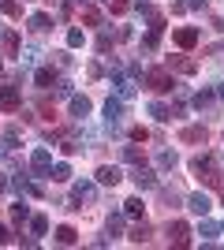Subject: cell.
Masks as SVG:
<instances>
[{
    "label": "cell",
    "mask_w": 224,
    "mask_h": 250,
    "mask_svg": "<svg viewBox=\"0 0 224 250\" xmlns=\"http://www.w3.org/2000/svg\"><path fill=\"white\" fill-rule=\"evenodd\" d=\"M30 168L38 172V176H49V172H53V153H49L45 146H38L30 153Z\"/></svg>",
    "instance_id": "cell-1"
},
{
    "label": "cell",
    "mask_w": 224,
    "mask_h": 250,
    "mask_svg": "<svg viewBox=\"0 0 224 250\" xmlns=\"http://www.w3.org/2000/svg\"><path fill=\"white\" fill-rule=\"evenodd\" d=\"M131 179H135V187H139V190H153V187H157V176H153V168H146V165H135Z\"/></svg>",
    "instance_id": "cell-2"
},
{
    "label": "cell",
    "mask_w": 224,
    "mask_h": 250,
    "mask_svg": "<svg viewBox=\"0 0 224 250\" xmlns=\"http://www.w3.org/2000/svg\"><path fill=\"white\" fill-rule=\"evenodd\" d=\"M142 79H146V86H149V90H157V94H164V90H172V86H176V83L168 79V71H146Z\"/></svg>",
    "instance_id": "cell-3"
},
{
    "label": "cell",
    "mask_w": 224,
    "mask_h": 250,
    "mask_svg": "<svg viewBox=\"0 0 224 250\" xmlns=\"http://www.w3.org/2000/svg\"><path fill=\"white\" fill-rule=\"evenodd\" d=\"M22 104V94H19V86H0V108H8V112H15Z\"/></svg>",
    "instance_id": "cell-4"
},
{
    "label": "cell",
    "mask_w": 224,
    "mask_h": 250,
    "mask_svg": "<svg viewBox=\"0 0 224 250\" xmlns=\"http://www.w3.org/2000/svg\"><path fill=\"white\" fill-rule=\"evenodd\" d=\"M120 179H123V172H120L116 165H101L97 168V183H101V187H116Z\"/></svg>",
    "instance_id": "cell-5"
},
{
    "label": "cell",
    "mask_w": 224,
    "mask_h": 250,
    "mask_svg": "<svg viewBox=\"0 0 224 250\" xmlns=\"http://www.w3.org/2000/svg\"><path fill=\"white\" fill-rule=\"evenodd\" d=\"M164 67H168V71H180V75H194V71H198V63L187 60V56H168Z\"/></svg>",
    "instance_id": "cell-6"
},
{
    "label": "cell",
    "mask_w": 224,
    "mask_h": 250,
    "mask_svg": "<svg viewBox=\"0 0 224 250\" xmlns=\"http://www.w3.org/2000/svg\"><path fill=\"white\" fill-rule=\"evenodd\" d=\"M187 235H191V231H187V224H183V220H172V224H168V243L187 247Z\"/></svg>",
    "instance_id": "cell-7"
},
{
    "label": "cell",
    "mask_w": 224,
    "mask_h": 250,
    "mask_svg": "<svg viewBox=\"0 0 224 250\" xmlns=\"http://www.w3.org/2000/svg\"><path fill=\"white\" fill-rule=\"evenodd\" d=\"M120 116H123V101H120V97H108V101H105V120H108V127H116Z\"/></svg>",
    "instance_id": "cell-8"
},
{
    "label": "cell",
    "mask_w": 224,
    "mask_h": 250,
    "mask_svg": "<svg viewBox=\"0 0 224 250\" xmlns=\"http://www.w3.org/2000/svg\"><path fill=\"white\" fill-rule=\"evenodd\" d=\"M0 49H4V56H19V34L4 30V34H0Z\"/></svg>",
    "instance_id": "cell-9"
},
{
    "label": "cell",
    "mask_w": 224,
    "mask_h": 250,
    "mask_svg": "<svg viewBox=\"0 0 224 250\" xmlns=\"http://www.w3.org/2000/svg\"><path fill=\"white\" fill-rule=\"evenodd\" d=\"M94 198H97V187L90 179H79L75 183V202H94Z\"/></svg>",
    "instance_id": "cell-10"
},
{
    "label": "cell",
    "mask_w": 224,
    "mask_h": 250,
    "mask_svg": "<svg viewBox=\"0 0 224 250\" xmlns=\"http://www.w3.org/2000/svg\"><path fill=\"white\" fill-rule=\"evenodd\" d=\"M176 45H180V49H194V45H198V30H194V26L176 30Z\"/></svg>",
    "instance_id": "cell-11"
},
{
    "label": "cell",
    "mask_w": 224,
    "mask_h": 250,
    "mask_svg": "<svg viewBox=\"0 0 224 250\" xmlns=\"http://www.w3.org/2000/svg\"><path fill=\"white\" fill-rule=\"evenodd\" d=\"M187 206H191V213L194 217H205V213H209V194H191V198H187Z\"/></svg>",
    "instance_id": "cell-12"
},
{
    "label": "cell",
    "mask_w": 224,
    "mask_h": 250,
    "mask_svg": "<svg viewBox=\"0 0 224 250\" xmlns=\"http://www.w3.org/2000/svg\"><path fill=\"white\" fill-rule=\"evenodd\" d=\"M176 165H180V157H176V149H161V153H157V168H161V172H172Z\"/></svg>",
    "instance_id": "cell-13"
},
{
    "label": "cell",
    "mask_w": 224,
    "mask_h": 250,
    "mask_svg": "<svg viewBox=\"0 0 224 250\" xmlns=\"http://www.w3.org/2000/svg\"><path fill=\"white\" fill-rule=\"evenodd\" d=\"M49 26H53V19H49L45 11H38V15H30V30H34V34H45V30H49Z\"/></svg>",
    "instance_id": "cell-14"
},
{
    "label": "cell",
    "mask_w": 224,
    "mask_h": 250,
    "mask_svg": "<svg viewBox=\"0 0 224 250\" xmlns=\"http://www.w3.org/2000/svg\"><path fill=\"white\" fill-rule=\"evenodd\" d=\"M56 243H64V247H71V243H79V231H75L71 224H64V228H56Z\"/></svg>",
    "instance_id": "cell-15"
},
{
    "label": "cell",
    "mask_w": 224,
    "mask_h": 250,
    "mask_svg": "<svg viewBox=\"0 0 224 250\" xmlns=\"http://www.w3.org/2000/svg\"><path fill=\"white\" fill-rule=\"evenodd\" d=\"M34 83L41 86V90H49V86L56 83V79H53V67H38V71H34Z\"/></svg>",
    "instance_id": "cell-16"
},
{
    "label": "cell",
    "mask_w": 224,
    "mask_h": 250,
    "mask_svg": "<svg viewBox=\"0 0 224 250\" xmlns=\"http://www.w3.org/2000/svg\"><path fill=\"white\" fill-rule=\"evenodd\" d=\"M180 138L183 142H205V127H183Z\"/></svg>",
    "instance_id": "cell-17"
},
{
    "label": "cell",
    "mask_w": 224,
    "mask_h": 250,
    "mask_svg": "<svg viewBox=\"0 0 224 250\" xmlns=\"http://www.w3.org/2000/svg\"><path fill=\"white\" fill-rule=\"evenodd\" d=\"M71 116L86 120V116H90V101H86V97H71Z\"/></svg>",
    "instance_id": "cell-18"
},
{
    "label": "cell",
    "mask_w": 224,
    "mask_h": 250,
    "mask_svg": "<svg viewBox=\"0 0 224 250\" xmlns=\"http://www.w3.org/2000/svg\"><path fill=\"white\" fill-rule=\"evenodd\" d=\"M149 112L157 116L161 124H168V120H176V116H172V108H168V104H161V101H153V104H149Z\"/></svg>",
    "instance_id": "cell-19"
},
{
    "label": "cell",
    "mask_w": 224,
    "mask_h": 250,
    "mask_svg": "<svg viewBox=\"0 0 224 250\" xmlns=\"http://www.w3.org/2000/svg\"><path fill=\"white\" fill-rule=\"evenodd\" d=\"M120 157H123L127 165H142V149L139 146H123V149H120Z\"/></svg>",
    "instance_id": "cell-20"
},
{
    "label": "cell",
    "mask_w": 224,
    "mask_h": 250,
    "mask_svg": "<svg viewBox=\"0 0 224 250\" xmlns=\"http://www.w3.org/2000/svg\"><path fill=\"white\" fill-rule=\"evenodd\" d=\"M82 19L90 22V26H101V11H97L94 4H82Z\"/></svg>",
    "instance_id": "cell-21"
},
{
    "label": "cell",
    "mask_w": 224,
    "mask_h": 250,
    "mask_svg": "<svg viewBox=\"0 0 224 250\" xmlns=\"http://www.w3.org/2000/svg\"><path fill=\"white\" fill-rule=\"evenodd\" d=\"M30 231H34V235H45V231H49V217H41V213L30 217Z\"/></svg>",
    "instance_id": "cell-22"
},
{
    "label": "cell",
    "mask_w": 224,
    "mask_h": 250,
    "mask_svg": "<svg viewBox=\"0 0 224 250\" xmlns=\"http://www.w3.org/2000/svg\"><path fill=\"white\" fill-rule=\"evenodd\" d=\"M213 104V90H198L194 94V108H209Z\"/></svg>",
    "instance_id": "cell-23"
},
{
    "label": "cell",
    "mask_w": 224,
    "mask_h": 250,
    "mask_svg": "<svg viewBox=\"0 0 224 250\" xmlns=\"http://www.w3.org/2000/svg\"><path fill=\"white\" fill-rule=\"evenodd\" d=\"M49 176H53L56 183H67V179H71V168H67V165H56L53 172H49Z\"/></svg>",
    "instance_id": "cell-24"
},
{
    "label": "cell",
    "mask_w": 224,
    "mask_h": 250,
    "mask_svg": "<svg viewBox=\"0 0 224 250\" xmlns=\"http://www.w3.org/2000/svg\"><path fill=\"white\" fill-rule=\"evenodd\" d=\"M217 231H221V228H217L213 220H202V228H198V235H202V239H213Z\"/></svg>",
    "instance_id": "cell-25"
},
{
    "label": "cell",
    "mask_w": 224,
    "mask_h": 250,
    "mask_svg": "<svg viewBox=\"0 0 224 250\" xmlns=\"http://www.w3.org/2000/svg\"><path fill=\"white\" fill-rule=\"evenodd\" d=\"M157 38H161V30H149L146 38H142V49H146V52H153V49H157Z\"/></svg>",
    "instance_id": "cell-26"
},
{
    "label": "cell",
    "mask_w": 224,
    "mask_h": 250,
    "mask_svg": "<svg viewBox=\"0 0 224 250\" xmlns=\"http://www.w3.org/2000/svg\"><path fill=\"white\" fill-rule=\"evenodd\" d=\"M123 213H127V217H142V198H131V202H123Z\"/></svg>",
    "instance_id": "cell-27"
},
{
    "label": "cell",
    "mask_w": 224,
    "mask_h": 250,
    "mask_svg": "<svg viewBox=\"0 0 224 250\" xmlns=\"http://www.w3.org/2000/svg\"><path fill=\"white\" fill-rule=\"evenodd\" d=\"M67 45H71V49L86 45V34H82V30H67Z\"/></svg>",
    "instance_id": "cell-28"
},
{
    "label": "cell",
    "mask_w": 224,
    "mask_h": 250,
    "mask_svg": "<svg viewBox=\"0 0 224 250\" xmlns=\"http://www.w3.org/2000/svg\"><path fill=\"white\" fill-rule=\"evenodd\" d=\"M0 15H11V19H19V4H15V0H4V4H0Z\"/></svg>",
    "instance_id": "cell-29"
},
{
    "label": "cell",
    "mask_w": 224,
    "mask_h": 250,
    "mask_svg": "<svg viewBox=\"0 0 224 250\" xmlns=\"http://www.w3.org/2000/svg\"><path fill=\"white\" fill-rule=\"evenodd\" d=\"M108 8H112V15H127L131 4H127V0H108Z\"/></svg>",
    "instance_id": "cell-30"
},
{
    "label": "cell",
    "mask_w": 224,
    "mask_h": 250,
    "mask_svg": "<svg viewBox=\"0 0 224 250\" xmlns=\"http://www.w3.org/2000/svg\"><path fill=\"white\" fill-rule=\"evenodd\" d=\"M22 220H26V206H11V224H22Z\"/></svg>",
    "instance_id": "cell-31"
},
{
    "label": "cell",
    "mask_w": 224,
    "mask_h": 250,
    "mask_svg": "<svg viewBox=\"0 0 224 250\" xmlns=\"http://www.w3.org/2000/svg\"><path fill=\"white\" fill-rule=\"evenodd\" d=\"M146 239H149V228H146V224H139V228L131 231V243H146Z\"/></svg>",
    "instance_id": "cell-32"
},
{
    "label": "cell",
    "mask_w": 224,
    "mask_h": 250,
    "mask_svg": "<svg viewBox=\"0 0 224 250\" xmlns=\"http://www.w3.org/2000/svg\"><path fill=\"white\" fill-rule=\"evenodd\" d=\"M112 49V34H101V38H97V52H108Z\"/></svg>",
    "instance_id": "cell-33"
},
{
    "label": "cell",
    "mask_w": 224,
    "mask_h": 250,
    "mask_svg": "<svg viewBox=\"0 0 224 250\" xmlns=\"http://www.w3.org/2000/svg\"><path fill=\"white\" fill-rule=\"evenodd\" d=\"M120 228H123V217H120V213H112V217H108V231H112V235H116Z\"/></svg>",
    "instance_id": "cell-34"
},
{
    "label": "cell",
    "mask_w": 224,
    "mask_h": 250,
    "mask_svg": "<svg viewBox=\"0 0 224 250\" xmlns=\"http://www.w3.org/2000/svg\"><path fill=\"white\" fill-rule=\"evenodd\" d=\"M38 108H41V116H45V120H53V116H56V112H53V101H49V97H45V101L38 104Z\"/></svg>",
    "instance_id": "cell-35"
},
{
    "label": "cell",
    "mask_w": 224,
    "mask_h": 250,
    "mask_svg": "<svg viewBox=\"0 0 224 250\" xmlns=\"http://www.w3.org/2000/svg\"><path fill=\"white\" fill-rule=\"evenodd\" d=\"M19 56H22V60H26V63H34V60H38V49H34V45H26V49H22Z\"/></svg>",
    "instance_id": "cell-36"
},
{
    "label": "cell",
    "mask_w": 224,
    "mask_h": 250,
    "mask_svg": "<svg viewBox=\"0 0 224 250\" xmlns=\"http://www.w3.org/2000/svg\"><path fill=\"white\" fill-rule=\"evenodd\" d=\"M56 94H60V97H71V83H67V79H60V83H56Z\"/></svg>",
    "instance_id": "cell-37"
},
{
    "label": "cell",
    "mask_w": 224,
    "mask_h": 250,
    "mask_svg": "<svg viewBox=\"0 0 224 250\" xmlns=\"http://www.w3.org/2000/svg\"><path fill=\"white\" fill-rule=\"evenodd\" d=\"M131 138H135V142H146L149 131H146V127H135V131H131Z\"/></svg>",
    "instance_id": "cell-38"
},
{
    "label": "cell",
    "mask_w": 224,
    "mask_h": 250,
    "mask_svg": "<svg viewBox=\"0 0 224 250\" xmlns=\"http://www.w3.org/2000/svg\"><path fill=\"white\" fill-rule=\"evenodd\" d=\"M60 149H64V153H79V142H71V138H64V146H60Z\"/></svg>",
    "instance_id": "cell-39"
},
{
    "label": "cell",
    "mask_w": 224,
    "mask_h": 250,
    "mask_svg": "<svg viewBox=\"0 0 224 250\" xmlns=\"http://www.w3.org/2000/svg\"><path fill=\"white\" fill-rule=\"evenodd\" d=\"M187 8H205V0H187Z\"/></svg>",
    "instance_id": "cell-40"
},
{
    "label": "cell",
    "mask_w": 224,
    "mask_h": 250,
    "mask_svg": "<svg viewBox=\"0 0 224 250\" xmlns=\"http://www.w3.org/2000/svg\"><path fill=\"white\" fill-rule=\"evenodd\" d=\"M11 235H8V228H4V224H0V243H8Z\"/></svg>",
    "instance_id": "cell-41"
},
{
    "label": "cell",
    "mask_w": 224,
    "mask_h": 250,
    "mask_svg": "<svg viewBox=\"0 0 224 250\" xmlns=\"http://www.w3.org/2000/svg\"><path fill=\"white\" fill-rule=\"evenodd\" d=\"M4 187H8V179H4V176H0V190H4Z\"/></svg>",
    "instance_id": "cell-42"
},
{
    "label": "cell",
    "mask_w": 224,
    "mask_h": 250,
    "mask_svg": "<svg viewBox=\"0 0 224 250\" xmlns=\"http://www.w3.org/2000/svg\"><path fill=\"white\" fill-rule=\"evenodd\" d=\"M217 94H221V97H224V83H221V90H217Z\"/></svg>",
    "instance_id": "cell-43"
},
{
    "label": "cell",
    "mask_w": 224,
    "mask_h": 250,
    "mask_svg": "<svg viewBox=\"0 0 224 250\" xmlns=\"http://www.w3.org/2000/svg\"><path fill=\"white\" fill-rule=\"evenodd\" d=\"M139 4H146V0H139Z\"/></svg>",
    "instance_id": "cell-44"
},
{
    "label": "cell",
    "mask_w": 224,
    "mask_h": 250,
    "mask_svg": "<svg viewBox=\"0 0 224 250\" xmlns=\"http://www.w3.org/2000/svg\"><path fill=\"white\" fill-rule=\"evenodd\" d=\"M105 4H108V0H105Z\"/></svg>",
    "instance_id": "cell-45"
}]
</instances>
